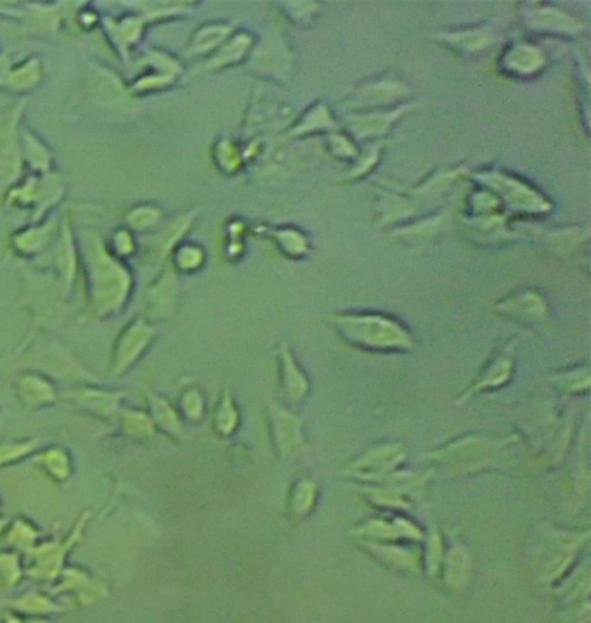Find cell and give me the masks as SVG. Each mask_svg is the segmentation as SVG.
<instances>
[{
  "instance_id": "2e32d148",
  "label": "cell",
  "mask_w": 591,
  "mask_h": 623,
  "mask_svg": "<svg viewBox=\"0 0 591 623\" xmlns=\"http://www.w3.org/2000/svg\"><path fill=\"white\" fill-rule=\"evenodd\" d=\"M21 111L23 103H18L0 116V191H6L20 179L23 161L21 137L18 134Z\"/></svg>"
},
{
  "instance_id": "e575fe53",
  "label": "cell",
  "mask_w": 591,
  "mask_h": 623,
  "mask_svg": "<svg viewBox=\"0 0 591 623\" xmlns=\"http://www.w3.org/2000/svg\"><path fill=\"white\" fill-rule=\"evenodd\" d=\"M384 148L385 141L366 142L363 148H359L358 156L349 163V168L342 175V179L345 182H356V180L364 179L373 168L377 167Z\"/></svg>"
},
{
  "instance_id": "9a60e30c",
  "label": "cell",
  "mask_w": 591,
  "mask_h": 623,
  "mask_svg": "<svg viewBox=\"0 0 591 623\" xmlns=\"http://www.w3.org/2000/svg\"><path fill=\"white\" fill-rule=\"evenodd\" d=\"M267 424L274 450L281 459H295L306 450L304 419L278 404L267 407Z\"/></svg>"
},
{
  "instance_id": "1f68e13d",
  "label": "cell",
  "mask_w": 591,
  "mask_h": 623,
  "mask_svg": "<svg viewBox=\"0 0 591 623\" xmlns=\"http://www.w3.org/2000/svg\"><path fill=\"white\" fill-rule=\"evenodd\" d=\"M212 158H214L215 167L226 175H236L247 165L243 146L231 137H221L214 142Z\"/></svg>"
},
{
  "instance_id": "4dcf8cb0",
  "label": "cell",
  "mask_w": 591,
  "mask_h": 623,
  "mask_svg": "<svg viewBox=\"0 0 591 623\" xmlns=\"http://www.w3.org/2000/svg\"><path fill=\"white\" fill-rule=\"evenodd\" d=\"M42 78H44L42 59L32 56L9 68L4 87L23 94V92H30L35 87H39Z\"/></svg>"
},
{
  "instance_id": "277c9868",
  "label": "cell",
  "mask_w": 591,
  "mask_h": 623,
  "mask_svg": "<svg viewBox=\"0 0 591 623\" xmlns=\"http://www.w3.org/2000/svg\"><path fill=\"white\" fill-rule=\"evenodd\" d=\"M410 84L394 73H382L375 77L364 78L358 84L347 89L342 97L345 113L359 111L387 110L399 104L411 101Z\"/></svg>"
},
{
  "instance_id": "5bb4252c",
  "label": "cell",
  "mask_w": 591,
  "mask_h": 623,
  "mask_svg": "<svg viewBox=\"0 0 591 623\" xmlns=\"http://www.w3.org/2000/svg\"><path fill=\"white\" fill-rule=\"evenodd\" d=\"M351 535L358 542H422L425 532L403 513L370 516L354 525Z\"/></svg>"
},
{
  "instance_id": "e0dca14e",
  "label": "cell",
  "mask_w": 591,
  "mask_h": 623,
  "mask_svg": "<svg viewBox=\"0 0 591 623\" xmlns=\"http://www.w3.org/2000/svg\"><path fill=\"white\" fill-rule=\"evenodd\" d=\"M274 355L281 397L288 405L302 404L311 393V379L300 366L288 341H280Z\"/></svg>"
},
{
  "instance_id": "8fae6325",
  "label": "cell",
  "mask_w": 591,
  "mask_h": 623,
  "mask_svg": "<svg viewBox=\"0 0 591 623\" xmlns=\"http://www.w3.org/2000/svg\"><path fill=\"white\" fill-rule=\"evenodd\" d=\"M548 63L550 59L545 49L529 39L508 40L498 56V70L512 80L540 77Z\"/></svg>"
},
{
  "instance_id": "30bf717a",
  "label": "cell",
  "mask_w": 591,
  "mask_h": 623,
  "mask_svg": "<svg viewBox=\"0 0 591 623\" xmlns=\"http://www.w3.org/2000/svg\"><path fill=\"white\" fill-rule=\"evenodd\" d=\"M432 39L446 45L449 51L463 58L479 56L503 39V28L496 20L482 21L475 25L456 26L453 30H437L430 33Z\"/></svg>"
},
{
  "instance_id": "3957f363",
  "label": "cell",
  "mask_w": 591,
  "mask_h": 623,
  "mask_svg": "<svg viewBox=\"0 0 591 623\" xmlns=\"http://www.w3.org/2000/svg\"><path fill=\"white\" fill-rule=\"evenodd\" d=\"M96 231H85L82 236V258L91 290L98 302L117 305L130 288V274L124 262L115 257Z\"/></svg>"
},
{
  "instance_id": "ab89813d",
  "label": "cell",
  "mask_w": 591,
  "mask_h": 623,
  "mask_svg": "<svg viewBox=\"0 0 591 623\" xmlns=\"http://www.w3.org/2000/svg\"><path fill=\"white\" fill-rule=\"evenodd\" d=\"M65 193V187L63 182L59 179L58 175L46 174L42 179H39V187H37V198H35V213H33V220L39 222L42 215H46L47 210L52 205H56Z\"/></svg>"
},
{
  "instance_id": "f35d334b",
  "label": "cell",
  "mask_w": 591,
  "mask_h": 623,
  "mask_svg": "<svg viewBox=\"0 0 591 623\" xmlns=\"http://www.w3.org/2000/svg\"><path fill=\"white\" fill-rule=\"evenodd\" d=\"M276 7L280 9L281 16L285 20L290 21L292 25L299 26V28H311L318 21L321 13H323V4L306 2V0H300V2H278Z\"/></svg>"
},
{
  "instance_id": "7bdbcfd3",
  "label": "cell",
  "mask_w": 591,
  "mask_h": 623,
  "mask_svg": "<svg viewBox=\"0 0 591 623\" xmlns=\"http://www.w3.org/2000/svg\"><path fill=\"white\" fill-rule=\"evenodd\" d=\"M326 149L330 155L337 160L349 161L351 163L359 153L358 142L352 139L351 135L345 134L344 130L338 129L332 134H326Z\"/></svg>"
},
{
  "instance_id": "74e56055",
  "label": "cell",
  "mask_w": 591,
  "mask_h": 623,
  "mask_svg": "<svg viewBox=\"0 0 591 623\" xmlns=\"http://www.w3.org/2000/svg\"><path fill=\"white\" fill-rule=\"evenodd\" d=\"M165 217V212L156 203H141L132 206L129 212L125 213V227H129L134 232H150L160 227Z\"/></svg>"
},
{
  "instance_id": "ba28073f",
  "label": "cell",
  "mask_w": 591,
  "mask_h": 623,
  "mask_svg": "<svg viewBox=\"0 0 591 623\" xmlns=\"http://www.w3.org/2000/svg\"><path fill=\"white\" fill-rule=\"evenodd\" d=\"M404 447L396 442L377 444L364 450L363 454L354 457L351 463L345 464L342 475L356 482L375 485L384 482L392 473H396L404 463Z\"/></svg>"
},
{
  "instance_id": "44dd1931",
  "label": "cell",
  "mask_w": 591,
  "mask_h": 623,
  "mask_svg": "<svg viewBox=\"0 0 591 623\" xmlns=\"http://www.w3.org/2000/svg\"><path fill=\"white\" fill-rule=\"evenodd\" d=\"M254 231L262 238L269 239L276 246V250L288 260H302L311 253V239L295 225L262 224L254 227Z\"/></svg>"
},
{
  "instance_id": "484cf974",
  "label": "cell",
  "mask_w": 591,
  "mask_h": 623,
  "mask_svg": "<svg viewBox=\"0 0 591 623\" xmlns=\"http://www.w3.org/2000/svg\"><path fill=\"white\" fill-rule=\"evenodd\" d=\"M236 20L210 21L200 26L189 39V56H212L236 32Z\"/></svg>"
},
{
  "instance_id": "60d3db41",
  "label": "cell",
  "mask_w": 591,
  "mask_h": 623,
  "mask_svg": "<svg viewBox=\"0 0 591 623\" xmlns=\"http://www.w3.org/2000/svg\"><path fill=\"white\" fill-rule=\"evenodd\" d=\"M498 212H503L500 200L484 187H475L465 198V217H481Z\"/></svg>"
},
{
  "instance_id": "ac0fdd59",
  "label": "cell",
  "mask_w": 591,
  "mask_h": 623,
  "mask_svg": "<svg viewBox=\"0 0 591 623\" xmlns=\"http://www.w3.org/2000/svg\"><path fill=\"white\" fill-rule=\"evenodd\" d=\"M340 129V120L333 113L330 104L318 99L309 104L306 110L293 118L292 123L281 132L283 141H295L314 134H332Z\"/></svg>"
},
{
  "instance_id": "ee69618b",
  "label": "cell",
  "mask_w": 591,
  "mask_h": 623,
  "mask_svg": "<svg viewBox=\"0 0 591 623\" xmlns=\"http://www.w3.org/2000/svg\"><path fill=\"white\" fill-rule=\"evenodd\" d=\"M217 428L224 433V435H231L236 428H238V423H240V412L236 409V405H234L233 397H231V393L228 390H224L221 397V404H219V409H217Z\"/></svg>"
},
{
  "instance_id": "603a6c76",
  "label": "cell",
  "mask_w": 591,
  "mask_h": 623,
  "mask_svg": "<svg viewBox=\"0 0 591 623\" xmlns=\"http://www.w3.org/2000/svg\"><path fill=\"white\" fill-rule=\"evenodd\" d=\"M89 87H91L92 99L99 106H103V108L125 106L129 110V104L132 103V99H130L124 82L115 73H111L106 68L92 70Z\"/></svg>"
},
{
  "instance_id": "836d02e7",
  "label": "cell",
  "mask_w": 591,
  "mask_h": 623,
  "mask_svg": "<svg viewBox=\"0 0 591 623\" xmlns=\"http://www.w3.org/2000/svg\"><path fill=\"white\" fill-rule=\"evenodd\" d=\"M550 381L562 395H583L590 390V366L588 362H583L567 367L550 376Z\"/></svg>"
},
{
  "instance_id": "4fadbf2b",
  "label": "cell",
  "mask_w": 591,
  "mask_h": 623,
  "mask_svg": "<svg viewBox=\"0 0 591 623\" xmlns=\"http://www.w3.org/2000/svg\"><path fill=\"white\" fill-rule=\"evenodd\" d=\"M493 314L519 322L522 326H538L548 321L550 303L540 288L524 286L496 300L493 303Z\"/></svg>"
},
{
  "instance_id": "cb8c5ba5",
  "label": "cell",
  "mask_w": 591,
  "mask_h": 623,
  "mask_svg": "<svg viewBox=\"0 0 591 623\" xmlns=\"http://www.w3.org/2000/svg\"><path fill=\"white\" fill-rule=\"evenodd\" d=\"M59 222H40V224L28 225L20 231L13 232L11 245L14 251L23 258L37 257L49 248L52 239L58 234Z\"/></svg>"
},
{
  "instance_id": "7c38bea8",
  "label": "cell",
  "mask_w": 591,
  "mask_h": 623,
  "mask_svg": "<svg viewBox=\"0 0 591 623\" xmlns=\"http://www.w3.org/2000/svg\"><path fill=\"white\" fill-rule=\"evenodd\" d=\"M510 442V438L503 440H488L484 437H465L458 442L442 447L434 454H430L429 459L451 468L462 469L463 473L474 471V469L484 468L488 463L491 454H498V450L503 449Z\"/></svg>"
},
{
  "instance_id": "f6af8a7d",
  "label": "cell",
  "mask_w": 591,
  "mask_h": 623,
  "mask_svg": "<svg viewBox=\"0 0 591 623\" xmlns=\"http://www.w3.org/2000/svg\"><path fill=\"white\" fill-rule=\"evenodd\" d=\"M108 250L115 255V257L129 258L137 251V239L134 236V232L130 231L129 227H117L113 234H111L110 245Z\"/></svg>"
},
{
  "instance_id": "ffe728a7",
  "label": "cell",
  "mask_w": 591,
  "mask_h": 623,
  "mask_svg": "<svg viewBox=\"0 0 591 623\" xmlns=\"http://www.w3.org/2000/svg\"><path fill=\"white\" fill-rule=\"evenodd\" d=\"M527 236L534 238V241L548 253L559 255V257H569L574 251L588 243L590 227L588 225H566V227H552V229H531Z\"/></svg>"
},
{
  "instance_id": "8d00e7d4",
  "label": "cell",
  "mask_w": 591,
  "mask_h": 623,
  "mask_svg": "<svg viewBox=\"0 0 591 623\" xmlns=\"http://www.w3.org/2000/svg\"><path fill=\"white\" fill-rule=\"evenodd\" d=\"M170 262L176 272L195 274L207 262V251L193 241H181L170 253Z\"/></svg>"
},
{
  "instance_id": "d6a6232c",
  "label": "cell",
  "mask_w": 591,
  "mask_h": 623,
  "mask_svg": "<svg viewBox=\"0 0 591 623\" xmlns=\"http://www.w3.org/2000/svg\"><path fill=\"white\" fill-rule=\"evenodd\" d=\"M449 549H444V570L448 575V584L456 587L458 584H465L472 570V558L468 553L467 547L463 546L458 539H451Z\"/></svg>"
},
{
  "instance_id": "f1b7e54d",
  "label": "cell",
  "mask_w": 591,
  "mask_h": 623,
  "mask_svg": "<svg viewBox=\"0 0 591 623\" xmlns=\"http://www.w3.org/2000/svg\"><path fill=\"white\" fill-rule=\"evenodd\" d=\"M78 262H80V257H78L75 241H73L70 220H68V217H63V220L59 222L58 234H56L54 264H56V269L61 274V279L65 281L66 286L72 283Z\"/></svg>"
},
{
  "instance_id": "7402d4cb",
  "label": "cell",
  "mask_w": 591,
  "mask_h": 623,
  "mask_svg": "<svg viewBox=\"0 0 591 623\" xmlns=\"http://www.w3.org/2000/svg\"><path fill=\"white\" fill-rule=\"evenodd\" d=\"M257 35L250 30H236L217 51L207 59V63L203 65L205 71H221L226 70L229 66L240 65L245 63L248 54L255 45Z\"/></svg>"
},
{
  "instance_id": "6da1fadb",
  "label": "cell",
  "mask_w": 591,
  "mask_h": 623,
  "mask_svg": "<svg viewBox=\"0 0 591 623\" xmlns=\"http://www.w3.org/2000/svg\"><path fill=\"white\" fill-rule=\"evenodd\" d=\"M340 340L371 354H410L415 336L401 319L378 310H344L326 315Z\"/></svg>"
},
{
  "instance_id": "d6986e66",
  "label": "cell",
  "mask_w": 591,
  "mask_h": 623,
  "mask_svg": "<svg viewBox=\"0 0 591 623\" xmlns=\"http://www.w3.org/2000/svg\"><path fill=\"white\" fill-rule=\"evenodd\" d=\"M460 224L463 234L477 245H498L520 236L510 224V215L505 212L481 215V217H462Z\"/></svg>"
},
{
  "instance_id": "b9f144b4",
  "label": "cell",
  "mask_w": 591,
  "mask_h": 623,
  "mask_svg": "<svg viewBox=\"0 0 591 623\" xmlns=\"http://www.w3.org/2000/svg\"><path fill=\"white\" fill-rule=\"evenodd\" d=\"M113 23V28H110L111 35L115 37L118 47L122 49V52H127L130 45L136 44V40L139 39V35L143 32V18H137V16H125L120 20H108Z\"/></svg>"
},
{
  "instance_id": "8992f818",
  "label": "cell",
  "mask_w": 591,
  "mask_h": 623,
  "mask_svg": "<svg viewBox=\"0 0 591 623\" xmlns=\"http://www.w3.org/2000/svg\"><path fill=\"white\" fill-rule=\"evenodd\" d=\"M519 20L529 32L548 37L576 39L586 32V25L579 16L553 2L519 4Z\"/></svg>"
},
{
  "instance_id": "4316f807",
  "label": "cell",
  "mask_w": 591,
  "mask_h": 623,
  "mask_svg": "<svg viewBox=\"0 0 591 623\" xmlns=\"http://www.w3.org/2000/svg\"><path fill=\"white\" fill-rule=\"evenodd\" d=\"M451 220V206H444L439 212L427 215L423 219H413L410 222L396 225L389 229L390 236L403 241H423V239L436 238L448 227Z\"/></svg>"
},
{
  "instance_id": "bcb514c9",
  "label": "cell",
  "mask_w": 591,
  "mask_h": 623,
  "mask_svg": "<svg viewBox=\"0 0 591 623\" xmlns=\"http://www.w3.org/2000/svg\"><path fill=\"white\" fill-rule=\"evenodd\" d=\"M9 68H11V63H9V59H7L6 56H0V85H2V87H4V82H6Z\"/></svg>"
},
{
  "instance_id": "7a4b0ae2",
  "label": "cell",
  "mask_w": 591,
  "mask_h": 623,
  "mask_svg": "<svg viewBox=\"0 0 591 623\" xmlns=\"http://www.w3.org/2000/svg\"><path fill=\"white\" fill-rule=\"evenodd\" d=\"M475 186L484 187L500 200L503 212L519 217H545L553 210V203L543 191L529 180L503 167H484L470 172Z\"/></svg>"
},
{
  "instance_id": "83f0119b",
  "label": "cell",
  "mask_w": 591,
  "mask_h": 623,
  "mask_svg": "<svg viewBox=\"0 0 591 623\" xmlns=\"http://www.w3.org/2000/svg\"><path fill=\"white\" fill-rule=\"evenodd\" d=\"M359 544L385 565L406 568L411 572H418L422 566V556L411 547L399 546L394 542H359Z\"/></svg>"
},
{
  "instance_id": "f546056e",
  "label": "cell",
  "mask_w": 591,
  "mask_h": 623,
  "mask_svg": "<svg viewBox=\"0 0 591 623\" xmlns=\"http://www.w3.org/2000/svg\"><path fill=\"white\" fill-rule=\"evenodd\" d=\"M319 487L318 483L312 478H299L292 483L286 497V513L292 516L293 520L302 521L311 516L312 511L318 504Z\"/></svg>"
},
{
  "instance_id": "d590c367",
  "label": "cell",
  "mask_w": 591,
  "mask_h": 623,
  "mask_svg": "<svg viewBox=\"0 0 591 623\" xmlns=\"http://www.w3.org/2000/svg\"><path fill=\"white\" fill-rule=\"evenodd\" d=\"M21 155L28 165H32L35 172L46 175L51 170L52 153L47 148L46 142L40 141V137L33 134L32 130L21 132Z\"/></svg>"
},
{
  "instance_id": "5b68a950",
  "label": "cell",
  "mask_w": 591,
  "mask_h": 623,
  "mask_svg": "<svg viewBox=\"0 0 591 623\" xmlns=\"http://www.w3.org/2000/svg\"><path fill=\"white\" fill-rule=\"evenodd\" d=\"M245 63L254 77L269 84L288 85L295 65V54L286 35L269 32L262 39L255 40Z\"/></svg>"
},
{
  "instance_id": "9c48e42d",
  "label": "cell",
  "mask_w": 591,
  "mask_h": 623,
  "mask_svg": "<svg viewBox=\"0 0 591 623\" xmlns=\"http://www.w3.org/2000/svg\"><path fill=\"white\" fill-rule=\"evenodd\" d=\"M515 350H517V338H510L498 347H494L474 381L456 399V405L465 404L477 395L501 390L503 386L508 385L515 374Z\"/></svg>"
},
{
  "instance_id": "52a82bcc",
  "label": "cell",
  "mask_w": 591,
  "mask_h": 623,
  "mask_svg": "<svg viewBox=\"0 0 591 623\" xmlns=\"http://www.w3.org/2000/svg\"><path fill=\"white\" fill-rule=\"evenodd\" d=\"M415 101L399 104L387 110L359 111V113H345L340 120V129L351 135L356 142L385 141V137L392 132L397 123L404 116L416 110Z\"/></svg>"
},
{
  "instance_id": "d4e9b609",
  "label": "cell",
  "mask_w": 591,
  "mask_h": 623,
  "mask_svg": "<svg viewBox=\"0 0 591 623\" xmlns=\"http://www.w3.org/2000/svg\"><path fill=\"white\" fill-rule=\"evenodd\" d=\"M198 213H200V210H189V212L182 213V215L176 217L169 224L163 225L162 231L158 232V236H155V239L148 246L151 260L156 258V260H162L163 262L165 258L170 257L172 250L181 241H184V236L195 225Z\"/></svg>"
}]
</instances>
